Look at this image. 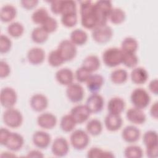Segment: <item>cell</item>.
I'll use <instances>...</instances> for the list:
<instances>
[{
  "label": "cell",
  "mask_w": 158,
  "mask_h": 158,
  "mask_svg": "<svg viewBox=\"0 0 158 158\" xmlns=\"http://www.w3.org/2000/svg\"><path fill=\"white\" fill-rule=\"evenodd\" d=\"M80 3V14L82 26L88 29L94 28L98 26V22L94 14V3L91 1H82Z\"/></svg>",
  "instance_id": "6da1fadb"
},
{
  "label": "cell",
  "mask_w": 158,
  "mask_h": 158,
  "mask_svg": "<svg viewBox=\"0 0 158 158\" xmlns=\"http://www.w3.org/2000/svg\"><path fill=\"white\" fill-rule=\"evenodd\" d=\"M94 8L98 26L107 25L109 13L113 8L111 1L105 0L98 1L94 3Z\"/></svg>",
  "instance_id": "7a4b0ae2"
},
{
  "label": "cell",
  "mask_w": 158,
  "mask_h": 158,
  "mask_svg": "<svg viewBox=\"0 0 158 158\" xmlns=\"http://www.w3.org/2000/svg\"><path fill=\"white\" fill-rule=\"evenodd\" d=\"M123 52L118 48L107 49L102 54V60L104 64L110 67H116L122 62Z\"/></svg>",
  "instance_id": "3957f363"
},
{
  "label": "cell",
  "mask_w": 158,
  "mask_h": 158,
  "mask_svg": "<svg viewBox=\"0 0 158 158\" xmlns=\"http://www.w3.org/2000/svg\"><path fill=\"white\" fill-rule=\"evenodd\" d=\"M130 99L131 103L135 107L143 109L149 105L151 97L146 90L141 88H138L132 91Z\"/></svg>",
  "instance_id": "277c9868"
},
{
  "label": "cell",
  "mask_w": 158,
  "mask_h": 158,
  "mask_svg": "<svg viewBox=\"0 0 158 158\" xmlns=\"http://www.w3.org/2000/svg\"><path fill=\"white\" fill-rule=\"evenodd\" d=\"M70 142L74 149L82 150L88 146L89 138L88 133L83 130L78 129L74 130L70 135Z\"/></svg>",
  "instance_id": "5b68a950"
},
{
  "label": "cell",
  "mask_w": 158,
  "mask_h": 158,
  "mask_svg": "<svg viewBox=\"0 0 158 158\" xmlns=\"http://www.w3.org/2000/svg\"><path fill=\"white\" fill-rule=\"evenodd\" d=\"M4 123L10 128L19 127L23 122L21 112L13 107L7 109L2 115Z\"/></svg>",
  "instance_id": "8992f818"
},
{
  "label": "cell",
  "mask_w": 158,
  "mask_h": 158,
  "mask_svg": "<svg viewBox=\"0 0 158 158\" xmlns=\"http://www.w3.org/2000/svg\"><path fill=\"white\" fill-rule=\"evenodd\" d=\"M64 61L73 59L77 55V49L76 45L69 40H64L60 42L57 49Z\"/></svg>",
  "instance_id": "52a82bcc"
},
{
  "label": "cell",
  "mask_w": 158,
  "mask_h": 158,
  "mask_svg": "<svg viewBox=\"0 0 158 158\" xmlns=\"http://www.w3.org/2000/svg\"><path fill=\"white\" fill-rule=\"evenodd\" d=\"M113 35L110 27L105 25L96 27L92 31V38L97 43H105L110 41Z\"/></svg>",
  "instance_id": "ba28073f"
},
{
  "label": "cell",
  "mask_w": 158,
  "mask_h": 158,
  "mask_svg": "<svg viewBox=\"0 0 158 158\" xmlns=\"http://www.w3.org/2000/svg\"><path fill=\"white\" fill-rule=\"evenodd\" d=\"M17 99L16 91L10 87L3 88L1 91L0 101L2 106L6 109L12 108Z\"/></svg>",
  "instance_id": "9c48e42d"
},
{
  "label": "cell",
  "mask_w": 158,
  "mask_h": 158,
  "mask_svg": "<svg viewBox=\"0 0 158 158\" xmlns=\"http://www.w3.org/2000/svg\"><path fill=\"white\" fill-rule=\"evenodd\" d=\"M84 89L83 86L77 83H72L67 86L66 95L68 99L72 102H79L84 97Z\"/></svg>",
  "instance_id": "30bf717a"
},
{
  "label": "cell",
  "mask_w": 158,
  "mask_h": 158,
  "mask_svg": "<svg viewBox=\"0 0 158 158\" xmlns=\"http://www.w3.org/2000/svg\"><path fill=\"white\" fill-rule=\"evenodd\" d=\"M51 151L56 156L63 157L66 156L69 151V145L67 141L62 137L56 138L52 143Z\"/></svg>",
  "instance_id": "8fae6325"
},
{
  "label": "cell",
  "mask_w": 158,
  "mask_h": 158,
  "mask_svg": "<svg viewBox=\"0 0 158 158\" xmlns=\"http://www.w3.org/2000/svg\"><path fill=\"white\" fill-rule=\"evenodd\" d=\"M104 103L102 96L96 93L91 94L87 98L85 105L91 113H98L102 109Z\"/></svg>",
  "instance_id": "7c38bea8"
},
{
  "label": "cell",
  "mask_w": 158,
  "mask_h": 158,
  "mask_svg": "<svg viewBox=\"0 0 158 158\" xmlns=\"http://www.w3.org/2000/svg\"><path fill=\"white\" fill-rule=\"evenodd\" d=\"M90 114L91 112L86 105L78 104L72 107L70 114L75 119L77 123H82L88 120Z\"/></svg>",
  "instance_id": "4fadbf2b"
},
{
  "label": "cell",
  "mask_w": 158,
  "mask_h": 158,
  "mask_svg": "<svg viewBox=\"0 0 158 158\" xmlns=\"http://www.w3.org/2000/svg\"><path fill=\"white\" fill-rule=\"evenodd\" d=\"M24 144L23 136L18 133L11 132L4 145L8 149L12 151H19Z\"/></svg>",
  "instance_id": "5bb4252c"
},
{
  "label": "cell",
  "mask_w": 158,
  "mask_h": 158,
  "mask_svg": "<svg viewBox=\"0 0 158 158\" xmlns=\"http://www.w3.org/2000/svg\"><path fill=\"white\" fill-rule=\"evenodd\" d=\"M32 109L36 112H41L45 110L48 106V100L44 94L37 93L33 94L30 101Z\"/></svg>",
  "instance_id": "9a60e30c"
},
{
  "label": "cell",
  "mask_w": 158,
  "mask_h": 158,
  "mask_svg": "<svg viewBox=\"0 0 158 158\" xmlns=\"http://www.w3.org/2000/svg\"><path fill=\"white\" fill-rule=\"evenodd\" d=\"M33 144L40 149L47 148L51 143L50 135L43 131H35L32 136Z\"/></svg>",
  "instance_id": "2e32d148"
},
{
  "label": "cell",
  "mask_w": 158,
  "mask_h": 158,
  "mask_svg": "<svg viewBox=\"0 0 158 158\" xmlns=\"http://www.w3.org/2000/svg\"><path fill=\"white\" fill-rule=\"evenodd\" d=\"M38 125L44 129H51L57 123L56 117L49 112H44L38 115L37 118Z\"/></svg>",
  "instance_id": "e0dca14e"
},
{
  "label": "cell",
  "mask_w": 158,
  "mask_h": 158,
  "mask_svg": "<svg viewBox=\"0 0 158 158\" xmlns=\"http://www.w3.org/2000/svg\"><path fill=\"white\" fill-rule=\"evenodd\" d=\"M140 133V130L136 127L128 125L123 129L122 137L125 141L128 143H134L139 139Z\"/></svg>",
  "instance_id": "ac0fdd59"
},
{
  "label": "cell",
  "mask_w": 158,
  "mask_h": 158,
  "mask_svg": "<svg viewBox=\"0 0 158 158\" xmlns=\"http://www.w3.org/2000/svg\"><path fill=\"white\" fill-rule=\"evenodd\" d=\"M123 123V120L120 115L109 113L105 117L104 124L106 128L110 131H115L119 130Z\"/></svg>",
  "instance_id": "d6986e66"
},
{
  "label": "cell",
  "mask_w": 158,
  "mask_h": 158,
  "mask_svg": "<svg viewBox=\"0 0 158 158\" xmlns=\"http://www.w3.org/2000/svg\"><path fill=\"white\" fill-rule=\"evenodd\" d=\"M126 117L130 122L139 125L144 123L146 119V115L142 109L135 107H131L127 111Z\"/></svg>",
  "instance_id": "ffe728a7"
},
{
  "label": "cell",
  "mask_w": 158,
  "mask_h": 158,
  "mask_svg": "<svg viewBox=\"0 0 158 158\" xmlns=\"http://www.w3.org/2000/svg\"><path fill=\"white\" fill-rule=\"evenodd\" d=\"M45 59V52L40 48H31L27 52V59L33 65H38L43 62Z\"/></svg>",
  "instance_id": "44dd1931"
},
{
  "label": "cell",
  "mask_w": 158,
  "mask_h": 158,
  "mask_svg": "<svg viewBox=\"0 0 158 158\" xmlns=\"http://www.w3.org/2000/svg\"><path fill=\"white\" fill-rule=\"evenodd\" d=\"M56 79L60 84L68 86L73 83L74 74L70 69L62 68L56 72Z\"/></svg>",
  "instance_id": "7402d4cb"
},
{
  "label": "cell",
  "mask_w": 158,
  "mask_h": 158,
  "mask_svg": "<svg viewBox=\"0 0 158 158\" xmlns=\"http://www.w3.org/2000/svg\"><path fill=\"white\" fill-rule=\"evenodd\" d=\"M125 107V101L118 97L111 98L107 103V110L110 114L120 115V114L124 110Z\"/></svg>",
  "instance_id": "603a6c76"
},
{
  "label": "cell",
  "mask_w": 158,
  "mask_h": 158,
  "mask_svg": "<svg viewBox=\"0 0 158 158\" xmlns=\"http://www.w3.org/2000/svg\"><path fill=\"white\" fill-rule=\"evenodd\" d=\"M104 83V78L99 74H92L86 81V86L88 90L93 93H96L100 90Z\"/></svg>",
  "instance_id": "cb8c5ba5"
},
{
  "label": "cell",
  "mask_w": 158,
  "mask_h": 158,
  "mask_svg": "<svg viewBox=\"0 0 158 158\" xmlns=\"http://www.w3.org/2000/svg\"><path fill=\"white\" fill-rule=\"evenodd\" d=\"M130 77L134 83L141 85L146 82L148 78V73L145 69L143 67H136L131 70Z\"/></svg>",
  "instance_id": "d4e9b609"
},
{
  "label": "cell",
  "mask_w": 158,
  "mask_h": 158,
  "mask_svg": "<svg viewBox=\"0 0 158 158\" xmlns=\"http://www.w3.org/2000/svg\"><path fill=\"white\" fill-rule=\"evenodd\" d=\"M17 15L16 8L11 4L3 6L0 11V19L3 22H9L14 20Z\"/></svg>",
  "instance_id": "484cf974"
},
{
  "label": "cell",
  "mask_w": 158,
  "mask_h": 158,
  "mask_svg": "<svg viewBox=\"0 0 158 158\" xmlns=\"http://www.w3.org/2000/svg\"><path fill=\"white\" fill-rule=\"evenodd\" d=\"M100 65L99 59L95 55L87 56L82 62V67L91 73L96 71L99 68Z\"/></svg>",
  "instance_id": "4316f807"
},
{
  "label": "cell",
  "mask_w": 158,
  "mask_h": 158,
  "mask_svg": "<svg viewBox=\"0 0 158 158\" xmlns=\"http://www.w3.org/2000/svg\"><path fill=\"white\" fill-rule=\"evenodd\" d=\"M70 40L76 46H81L87 41L88 35L81 29H75L71 32Z\"/></svg>",
  "instance_id": "83f0119b"
},
{
  "label": "cell",
  "mask_w": 158,
  "mask_h": 158,
  "mask_svg": "<svg viewBox=\"0 0 158 158\" xmlns=\"http://www.w3.org/2000/svg\"><path fill=\"white\" fill-rule=\"evenodd\" d=\"M138 47L136 40L132 37H127L123 40L121 43V49L123 52L135 53Z\"/></svg>",
  "instance_id": "f1b7e54d"
},
{
  "label": "cell",
  "mask_w": 158,
  "mask_h": 158,
  "mask_svg": "<svg viewBox=\"0 0 158 158\" xmlns=\"http://www.w3.org/2000/svg\"><path fill=\"white\" fill-rule=\"evenodd\" d=\"M49 33H48L41 27L35 28L31 33V38L33 41L36 43H43L48 40Z\"/></svg>",
  "instance_id": "f546056e"
},
{
  "label": "cell",
  "mask_w": 158,
  "mask_h": 158,
  "mask_svg": "<svg viewBox=\"0 0 158 158\" xmlns=\"http://www.w3.org/2000/svg\"><path fill=\"white\" fill-rule=\"evenodd\" d=\"M86 131L92 136H98L102 131V124L98 119H91L86 124Z\"/></svg>",
  "instance_id": "4dcf8cb0"
},
{
  "label": "cell",
  "mask_w": 158,
  "mask_h": 158,
  "mask_svg": "<svg viewBox=\"0 0 158 158\" xmlns=\"http://www.w3.org/2000/svg\"><path fill=\"white\" fill-rule=\"evenodd\" d=\"M125 13L122 9L115 7L112 8L110 10L108 20H110L114 24H120L125 20Z\"/></svg>",
  "instance_id": "1f68e13d"
},
{
  "label": "cell",
  "mask_w": 158,
  "mask_h": 158,
  "mask_svg": "<svg viewBox=\"0 0 158 158\" xmlns=\"http://www.w3.org/2000/svg\"><path fill=\"white\" fill-rule=\"evenodd\" d=\"M77 125V122L70 114L64 115L60 120V126L62 131L70 132L72 131Z\"/></svg>",
  "instance_id": "d6a6232c"
},
{
  "label": "cell",
  "mask_w": 158,
  "mask_h": 158,
  "mask_svg": "<svg viewBox=\"0 0 158 158\" xmlns=\"http://www.w3.org/2000/svg\"><path fill=\"white\" fill-rule=\"evenodd\" d=\"M127 78L128 73L122 69H115L110 74L111 81L115 84H122L127 80Z\"/></svg>",
  "instance_id": "836d02e7"
},
{
  "label": "cell",
  "mask_w": 158,
  "mask_h": 158,
  "mask_svg": "<svg viewBox=\"0 0 158 158\" xmlns=\"http://www.w3.org/2000/svg\"><path fill=\"white\" fill-rule=\"evenodd\" d=\"M7 32L10 36L14 38H19L24 32L23 25L20 22H14L8 25Z\"/></svg>",
  "instance_id": "e575fe53"
},
{
  "label": "cell",
  "mask_w": 158,
  "mask_h": 158,
  "mask_svg": "<svg viewBox=\"0 0 158 158\" xmlns=\"http://www.w3.org/2000/svg\"><path fill=\"white\" fill-rule=\"evenodd\" d=\"M143 155V149L138 146L131 145L127 146L124 150V156L127 158H141Z\"/></svg>",
  "instance_id": "d590c367"
},
{
  "label": "cell",
  "mask_w": 158,
  "mask_h": 158,
  "mask_svg": "<svg viewBox=\"0 0 158 158\" xmlns=\"http://www.w3.org/2000/svg\"><path fill=\"white\" fill-rule=\"evenodd\" d=\"M49 64L54 67H57L61 65L65 61L57 49L51 51L48 57Z\"/></svg>",
  "instance_id": "8d00e7d4"
},
{
  "label": "cell",
  "mask_w": 158,
  "mask_h": 158,
  "mask_svg": "<svg viewBox=\"0 0 158 158\" xmlns=\"http://www.w3.org/2000/svg\"><path fill=\"white\" fill-rule=\"evenodd\" d=\"M49 16L47 10L41 7L36 9L33 12L31 15V20L35 23L41 25Z\"/></svg>",
  "instance_id": "74e56055"
},
{
  "label": "cell",
  "mask_w": 158,
  "mask_h": 158,
  "mask_svg": "<svg viewBox=\"0 0 158 158\" xmlns=\"http://www.w3.org/2000/svg\"><path fill=\"white\" fill-rule=\"evenodd\" d=\"M143 141L146 147L158 144L157 132L154 130H148L146 131L143 137Z\"/></svg>",
  "instance_id": "f35d334b"
},
{
  "label": "cell",
  "mask_w": 158,
  "mask_h": 158,
  "mask_svg": "<svg viewBox=\"0 0 158 158\" xmlns=\"http://www.w3.org/2000/svg\"><path fill=\"white\" fill-rule=\"evenodd\" d=\"M138 62V58L135 53L123 52L122 64L124 65L129 68H133L137 65Z\"/></svg>",
  "instance_id": "ab89813d"
},
{
  "label": "cell",
  "mask_w": 158,
  "mask_h": 158,
  "mask_svg": "<svg viewBox=\"0 0 158 158\" xmlns=\"http://www.w3.org/2000/svg\"><path fill=\"white\" fill-rule=\"evenodd\" d=\"M61 23L66 27H73L77 23V13L63 14L61 16Z\"/></svg>",
  "instance_id": "60d3db41"
},
{
  "label": "cell",
  "mask_w": 158,
  "mask_h": 158,
  "mask_svg": "<svg viewBox=\"0 0 158 158\" xmlns=\"http://www.w3.org/2000/svg\"><path fill=\"white\" fill-rule=\"evenodd\" d=\"M58 27V23L57 20L49 16L41 24V27L48 33H51L55 31Z\"/></svg>",
  "instance_id": "b9f144b4"
},
{
  "label": "cell",
  "mask_w": 158,
  "mask_h": 158,
  "mask_svg": "<svg viewBox=\"0 0 158 158\" xmlns=\"http://www.w3.org/2000/svg\"><path fill=\"white\" fill-rule=\"evenodd\" d=\"M77 13V5L74 1H62L61 15Z\"/></svg>",
  "instance_id": "7bdbcfd3"
},
{
  "label": "cell",
  "mask_w": 158,
  "mask_h": 158,
  "mask_svg": "<svg viewBox=\"0 0 158 158\" xmlns=\"http://www.w3.org/2000/svg\"><path fill=\"white\" fill-rule=\"evenodd\" d=\"M91 75V72L81 66V67L77 69V70L75 71V77L78 81L80 83H84L86 82Z\"/></svg>",
  "instance_id": "ee69618b"
},
{
  "label": "cell",
  "mask_w": 158,
  "mask_h": 158,
  "mask_svg": "<svg viewBox=\"0 0 158 158\" xmlns=\"http://www.w3.org/2000/svg\"><path fill=\"white\" fill-rule=\"evenodd\" d=\"M12 46L11 40L8 36L1 35L0 37V52L1 53H6L10 51Z\"/></svg>",
  "instance_id": "f6af8a7d"
},
{
  "label": "cell",
  "mask_w": 158,
  "mask_h": 158,
  "mask_svg": "<svg viewBox=\"0 0 158 158\" xmlns=\"http://www.w3.org/2000/svg\"><path fill=\"white\" fill-rule=\"evenodd\" d=\"M104 151L97 147L91 148L87 152V157L89 158H103Z\"/></svg>",
  "instance_id": "bcb514c9"
},
{
  "label": "cell",
  "mask_w": 158,
  "mask_h": 158,
  "mask_svg": "<svg viewBox=\"0 0 158 158\" xmlns=\"http://www.w3.org/2000/svg\"><path fill=\"white\" fill-rule=\"evenodd\" d=\"M10 68L9 64L4 60H1L0 62V77L6 78L10 74Z\"/></svg>",
  "instance_id": "7dc6e473"
},
{
  "label": "cell",
  "mask_w": 158,
  "mask_h": 158,
  "mask_svg": "<svg viewBox=\"0 0 158 158\" xmlns=\"http://www.w3.org/2000/svg\"><path fill=\"white\" fill-rule=\"evenodd\" d=\"M62 1H53L51 2V10L55 14H61Z\"/></svg>",
  "instance_id": "c3c4849f"
},
{
  "label": "cell",
  "mask_w": 158,
  "mask_h": 158,
  "mask_svg": "<svg viewBox=\"0 0 158 158\" xmlns=\"http://www.w3.org/2000/svg\"><path fill=\"white\" fill-rule=\"evenodd\" d=\"M146 155L151 158H156L158 156V144L146 147Z\"/></svg>",
  "instance_id": "681fc988"
},
{
  "label": "cell",
  "mask_w": 158,
  "mask_h": 158,
  "mask_svg": "<svg viewBox=\"0 0 158 158\" xmlns=\"http://www.w3.org/2000/svg\"><path fill=\"white\" fill-rule=\"evenodd\" d=\"M10 131L5 128H1L0 130V143L1 145L4 146L7 138H9Z\"/></svg>",
  "instance_id": "f907efd6"
},
{
  "label": "cell",
  "mask_w": 158,
  "mask_h": 158,
  "mask_svg": "<svg viewBox=\"0 0 158 158\" xmlns=\"http://www.w3.org/2000/svg\"><path fill=\"white\" fill-rule=\"evenodd\" d=\"M38 1L37 0H23L20 1L21 6L26 9H31L37 6Z\"/></svg>",
  "instance_id": "816d5d0a"
},
{
  "label": "cell",
  "mask_w": 158,
  "mask_h": 158,
  "mask_svg": "<svg viewBox=\"0 0 158 158\" xmlns=\"http://www.w3.org/2000/svg\"><path fill=\"white\" fill-rule=\"evenodd\" d=\"M149 89L154 93V94L157 95L158 93V81L157 78H155L150 81L149 83Z\"/></svg>",
  "instance_id": "f5cc1de1"
},
{
  "label": "cell",
  "mask_w": 158,
  "mask_h": 158,
  "mask_svg": "<svg viewBox=\"0 0 158 158\" xmlns=\"http://www.w3.org/2000/svg\"><path fill=\"white\" fill-rule=\"evenodd\" d=\"M158 102H155L150 108V114L155 119L157 118L158 116Z\"/></svg>",
  "instance_id": "db71d44e"
},
{
  "label": "cell",
  "mask_w": 158,
  "mask_h": 158,
  "mask_svg": "<svg viewBox=\"0 0 158 158\" xmlns=\"http://www.w3.org/2000/svg\"><path fill=\"white\" fill-rule=\"evenodd\" d=\"M27 156L29 157H43L44 155L40 151L31 150L28 153Z\"/></svg>",
  "instance_id": "11a10c76"
}]
</instances>
